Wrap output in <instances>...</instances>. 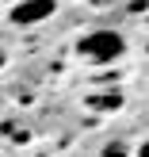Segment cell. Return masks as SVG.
I'll return each instance as SVG.
<instances>
[{
	"label": "cell",
	"mask_w": 149,
	"mask_h": 157,
	"mask_svg": "<svg viewBox=\"0 0 149 157\" xmlns=\"http://www.w3.org/2000/svg\"><path fill=\"white\" fill-rule=\"evenodd\" d=\"M122 50H126V42H122L119 31H92V35H84L80 42H76V54H84V58L92 61H119Z\"/></svg>",
	"instance_id": "obj_1"
},
{
	"label": "cell",
	"mask_w": 149,
	"mask_h": 157,
	"mask_svg": "<svg viewBox=\"0 0 149 157\" xmlns=\"http://www.w3.org/2000/svg\"><path fill=\"white\" fill-rule=\"evenodd\" d=\"M58 12V0H23L12 8V23L15 27H31V23H42Z\"/></svg>",
	"instance_id": "obj_2"
},
{
	"label": "cell",
	"mask_w": 149,
	"mask_h": 157,
	"mask_svg": "<svg viewBox=\"0 0 149 157\" xmlns=\"http://www.w3.org/2000/svg\"><path fill=\"white\" fill-rule=\"evenodd\" d=\"M88 107H96V111H119L122 96L119 92H111V96H88Z\"/></svg>",
	"instance_id": "obj_3"
},
{
	"label": "cell",
	"mask_w": 149,
	"mask_h": 157,
	"mask_svg": "<svg viewBox=\"0 0 149 157\" xmlns=\"http://www.w3.org/2000/svg\"><path fill=\"white\" fill-rule=\"evenodd\" d=\"M103 157H130V150H126V142H111V146H103Z\"/></svg>",
	"instance_id": "obj_4"
},
{
	"label": "cell",
	"mask_w": 149,
	"mask_h": 157,
	"mask_svg": "<svg viewBox=\"0 0 149 157\" xmlns=\"http://www.w3.org/2000/svg\"><path fill=\"white\" fill-rule=\"evenodd\" d=\"M0 130H4V138H15V142H27V130H19V127H12V123H4V127H0Z\"/></svg>",
	"instance_id": "obj_5"
},
{
	"label": "cell",
	"mask_w": 149,
	"mask_h": 157,
	"mask_svg": "<svg viewBox=\"0 0 149 157\" xmlns=\"http://www.w3.org/2000/svg\"><path fill=\"white\" fill-rule=\"evenodd\" d=\"M138 157H149V142H145V146H142V150H138Z\"/></svg>",
	"instance_id": "obj_6"
},
{
	"label": "cell",
	"mask_w": 149,
	"mask_h": 157,
	"mask_svg": "<svg viewBox=\"0 0 149 157\" xmlns=\"http://www.w3.org/2000/svg\"><path fill=\"white\" fill-rule=\"evenodd\" d=\"M0 69H4V50H0Z\"/></svg>",
	"instance_id": "obj_7"
}]
</instances>
